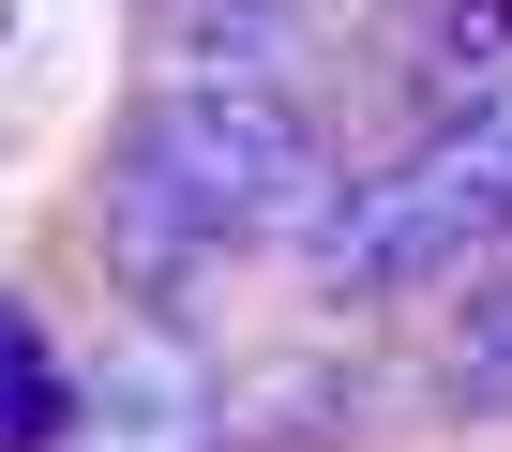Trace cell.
<instances>
[{
  "label": "cell",
  "instance_id": "obj_1",
  "mask_svg": "<svg viewBox=\"0 0 512 452\" xmlns=\"http://www.w3.org/2000/svg\"><path fill=\"white\" fill-rule=\"evenodd\" d=\"M497 242H512V91H467L437 136H407L392 166L347 181L317 272H332L347 302H407V287L497 272Z\"/></svg>",
  "mask_w": 512,
  "mask_h": 452
},
{
  "label": "cell",
  "instance_id": "obj_2",
  "mask_svg": "<svg viewBox=\"0 0 512 452\" xmlns=\"http://www.w3.org/2000/svg\"><path fill=\"white\" fill-rule=\"evenodd\" d=\"M136 136H151L226 226H241V242H302V257H317L332 211H347V181H332L302 91H256V76H151Z\"/></svg>",
  "mask_w": 512,
  "mask_h": 452
},
{
  "label": "cell",
  "instance_id": "obj_3",
  "mask_svg": "<svg viewBox=\"0 0 512 452\" xmlns=\"http://www.w3.org/2000/svg\"><path fill=\"white\" fill-rule=\"evenodd\" d=\"M91 242H106V287L136 302V317H196V287L226 272V242L241 226L121 121V151H106V181H91Z\"/></svg>",
  "mask_w": 512,
  "mask_h": 452
},
{
  "label": "cell",
  "instance_id": "obj_4",
  "mask_svg": "<svg viewBox=\"0 0 512 452\" xmlns=\"http://www.w3.org/2000/svg\"><path fill=\"white\" fill-rule=\"evenodd\" d=\"M76 452H211V362L181 332L76 362Z\"/></svg>",
  "mask_w": 512,
  "mask_h": 452
},
{
  "label": "cell",
  "instance_id": "obj_5",
  "mask_svg": "<svg viewBox=\"0 0 512 452\" xmlns=\"http://www.w3.org/2000/svg\"><path fill=\"white\" fill-rule=\"evenodd\" d=\"M151 61H166V76L302 91V76H317V0H151Z\"/></svg>",
  "mask_w": 512,
  "mask_h": 452
},
{
  "label": "cell",
  "instance_id": "obj_6",
  "mask_svg": "<svg viewBox=\"0 0 512 452\" xmlns=\"http://www.w3.org/2000/svg\"><path fill=\"white\" fill-rule=\"evenodd\" d=\"M437 392H452L467 422H512V272H467V317H452V347H437Z\"/></svg>",
  "mask_w": 512,
  "mask_h": 452
},
{
  "label": "cell",
  "instance_id": "obj_7",
  "mask_svg": "<svg viewBox=\"0 0 512 452\" xmlns=\"http://www.w3.org/2000/svg\"><path fill=\"white\" fill-rule=\"evenodd\" d=\"M46 422H76V362H46V332L16 317V302H0V437H46Z\"/></svg>",
  "mask_w": 512,
  "mask_h": 452
}]
</instances>
